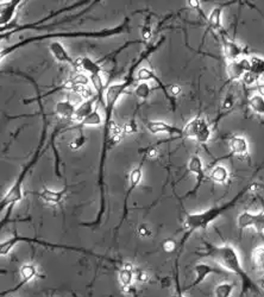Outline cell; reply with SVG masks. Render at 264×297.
Wrapping results in <instances>:
<instances>
[{"label": "cell", "mask_w": 264, "mask_h": 297, "mask_svg": "<svg viewBox=\"0 0 264 297\" xmlns=\"http://www.w3.org/2000/svg\"><path fill=\"white\" fill-rule=\"evenodd\" d=\"M235 1L226 2V4H220L217 7H214L211 11L209 16L207 18V27H206V33L209 31L215 32H223V27H221V14H223L224 7H227L229 5L233 4Z\"/></svg>", "instance_id": "ffe728a7"}, {"label": "cell", "mask_w": 264, "mask_h": 297, "mask_svg": "<svg viewBox=\"0 0 264 297\" xmlns=\"http://www.w3.org/2000/svg\"><path fill=\"white\" fill-rule=\"evenodd\" d=\"M68 191V187H65V188H62L61 191H51V189H48V188H44L42 192H37V193H33V194H36L37 197H39L42 198V200L47 202V203H50V204H59L61 203V201L63 200V198H65L66 193Z\"/></svg>", "instance_id": "44dd1931"}, {"label": "cell", "mask_w": 264, "mask_h": 297, "mask_svg": "<svg viewBox=\"0 0 264 297\" xmlns=\"http://www.w3.org/2000/svg\"><path fill=\"white\" fill-rule=\"evenodd\" d=\"M256 91L259 92V96L264 98V82H262V84H259L256 86Z\"/></svg>", "instance_id": "7dc6e473"}, {"label": "cell", "mask_w": 264, "mask_h": 297, "mask_svg": "<svg viewBox=\"0 0 264 297\" xmlns=\"http://www.w3.org/2000/svg\"><path fill=\"white\" fill-rule=\"evenodd\" d=\"M249 107H250L256 114H264V98H262L259 94H255L249 99L248 101Z\"/></svg>", "instance_id": "4dcf8cb0"}, {"label": "cell", "mask_w": 264, "mask_h": 297, "mask_svg": "<svg viewBox=\"0 0 264 297\" xmlns=\"http://www.w3.org/2000/svg\"><path fill=\"white\" fill-rule=\"evenodd\" d=\"M92 2L93 1H78V2H75V4H73V5L65 6V7L60 8V10H57V11H51L47 17L41 18V19H39V20L32 21V23H29V24H23V25H18L16 27H13V29H12L11 31H8V32H6V33H0V38H1V39L8 38L11 35H13V33H17V32H19V31H25V30H35L36 27L44 25V24H47V21H49L50 19H53L54 17L60 16V14H62L63 12L74 11L75 8L81 7V6H86L88 4L90 5V4H92Z\"/></svg>", "instance_id": "ba28073f"}, {"label": "cell", "mask_w": 264, "mask_h": 297, "mask_svg": "<svg viewBox=\"0 0 264 297\" xmlns=\"http://www.w3.org/2000/svg\"><path fill=\"white\" fill-rule=\"evenodd\" d=\"M235 283H220L215 287L214 297H231L235 290Z\"/></svg>", "instance_id": "d6a6232c"}, {"label": "cell", "mask_w": 264, "mask_h": 297, "mask_svg": "<svg viewBox=\"0 0 264 297\" xmlns=\"http://www.w3.org/2000/svg\"><path fill=\"white\" fill-rule=\"evenodd\" d=\"M248 72H250V60L247 59V57H242L241 60L230 62L226 67V84L242 80L243 76L247 74Z\"/></svg>", "instance_id": "7c38bea8"}, {"label": "cell", "mask_w": 264, "mask_h": 297, "mask_svg": "<svg viewBox=\"0 0 264 297\" xmlns=\"http://www.w3.org/2000/svg\"><path fill=\"white\" fill-rule=\"evenodd\" d=\"M135 278H137L139 282H147L149 277L144 270H137L135 272Z\"/></svg>", "instance_id": "ee69618b"}, {"label": "cell", "mask_w": 264, "mask_h": 297, "mask_svg": "<svg viewBox=\"0 0 264 297\" xmlns=\"http://www.w3.org/2000/svg\"><path fill=\"white\" fill-rule=\"evenodd\" d=\"M230 154L224 157L218 158L217 161L220 159H226L236 156V157H247L249 155V143L248 140L242 136H235L230 139Z\"/></svg>", "instance_id": "e0dca14e"}, {"label": "cell", "mask_w": 264, "mask_h": 297, "mask_svg": "<svg viewBox=\"0 0 264 297\" xmlns=\"http://www.w3.org/2000/svg\"><path fill=\"white\" fill-rule=\"evenodd\" d=\"M37 276V268H36L35 265L31 264V263H29V264H24L22 268H20V282L17 284L16 287L11 288V289H7V290H4V292H1V297H5V296H8L11 295V294L18 292V290H20L24 286H26V284L30 283L33 278Z\"/></svg>", "instance_id": "9a60e30c"}, {"label": "cell", "mask_w": 264, "mask_h": 297, "mask_svg": "<svg viewBox=\"0 0 264 297\" xmlns=\"http://www.w3.org/2000/svg\"><path fill=\"white\" fill-rule=\"evenodd\" d=\"M251 263L256 270L264 271V246H259L254 249L251 253Z\"/></svg>", "instance_id": "f546056e"}, {"label": "cell", "mask_w": 264, "mask_h": 297, "mask_svg": "<svg viewBox=\"0 0 264 297\" xmlns=\"http://www.w3.org/2000/svg\"><path fill=\"white\" fill-rule=\"evenodd\" d=\"M166 41V37H162L160 41H157L155 44L148 47L143 53L141 54V56L138 57L135 62L132 63V66L130 67L129 73L124 78L121 82L118 84L110 85L105 90V120L104 126H102V142H101V150H100V158H99V167H98V188H99V210L96 214L95 219L93 221L83 222L81 226L89 228H95L98 226L101 225L102 219H104V214L106 210V193H105V167H106V159H107V154L111 150V131L112 127L114 125L113 120V112L114 107H116L118 100L120 99L121 96L125 93V91L130 87L135 81V70L138 68V66L143 62L144 60L149 59L154 53H156L157 50L161 48V45L163 44Z\"/></svg>", "instance_id": "6da1fadb"}, {"label": "cell", "mask_w": 264, "mask_h": 297, "mask_svg": "<svg viewBox=\"0 0 264 297\" xmlns=\"http://www.w3.org/2000/svg\"><path fill=\"white\" fill-rule=\"evenodd\" d=\"M162 249L166 252H174L175 250L178 249V243L173 239H166L162 243Z\"/></svg>", "instance_id": "74e56055"}, {"label": "cell", "mask_w": 264, "mask_h": 297, "mask_svg": "<svg viewBox=\"0 0 264 297\" xmlns=\"http://www.w3.org/2000/svg\"><path fill=\"white\" fill-rule=\"evenodd\" d=\"M77 64L78 70L84 69L89 73L90 75H100L102 72L101 66L96 61L89 59V57H79V59H77Z\"/></svg>", "instance_id": "484cf974"}, {"label": "cell", "mask_w": 264, "mask_h": 297, "mask_svg": "<svg viewBox=\"0 0 264 297\" xmlns=\"http://www.w3.org/2000/svg\"><path fill=\"white\" fill-rule=\"evenodd\" d=\"M127 33H131V26H130V18L125 17L124 20L121 21L119 25H116L113 27H105V29L101 30H95V31H72V32H49L45 33V35H37L33 36V37H29L23 39V41L16 43V44H12L10 47H6L1 50V59L8 56L14 51L19 50L26 45L32 44L35 42L39 41H45V39H51V38H110L113 37V36H119V35H127Z\"/></svg>", "instance_id": "5b68a950"}, {"label": "cell", "mask_w": 264, "mask_h": 297, "mask_svg": "<svg viewBox=\"0 0 264 297\" xmlns=\"http://www.w3.org/2000/svg\"><path fill=\"white\" fill-rule=\"evenodd\" d=\"M129 292L132 294V295H133V297H138V295H137V290H136V289H135V288H133V287H131V288H130V290H129Z\"/></svg>", "instance_id": "681fc988"}, {"label": "cell", "mask_w": 264, "mask_h": 297, "mask_svg": "<svg viewBox=\"0 0 264 297\" xmlns=\"http://www.w3.org/2000/svg\"><path fill=\"white\" fill-rule=\"evenodd\" d=\"M261 78H259L257 75H255L254 73L251 72H248L247 74H245L244 76H243V84H244V86H253L255 84H257V81H259Z\"/></svg>", "instance_id": "ab89813d"}, {"label": "cell", "mask_w": 264, "mask_h": 297, "mask_svg": "<svg viewBox=\"0 0 264 297\" xmlns=\"http://www.w3.org/2000/svg\"><path fill=\"white\" fill-rule=\"evenodd\" d=\"M96 100H99L98 96H95V97L90 98V99L84 101L80 106L77 107V111H75L74 118L73 119L78 122H81L84 119H86L88 115H89L90 113L95 109V108H93V106H94V103H95Z\"/></svg>", "instance_id": "603a6c76"}, {"label": "cell", "mask_w": 264, "mask_h": 297, "mask_svg": "<svg viewBox=\"0 0 264 297\" xmlns=\"http://www.w3.org/2000/svg\"><path fill=\"white\" fill-rule=\"evenodd\" d=\"M194 272H195V278H194V281L189 286L183 288V292H188V290L200 286L211 274H225V271H224L223 269L215 268V266L206 264V263H199V264H196L194 266Z\"/></svg>", "instance_id": "8fae6325"}, {"label": "cell", "mask_w": 264, "mask_h": 297, "mask_svg": "<svg viewBox=\"0 0 264 297\" xmlns=\"http://www.w3.org/2000/svg\"><path fill=\"white\" fill-rule=\"evenodd\" d=\"M255 228L260 233H264V210L261 213H257L256 215V222H255Z\"/></svg>", "instance_id": "60d3db41"}, {"label": "cell", "mask_w": 264, "mask_h": 297, "mask_svg": "<svg viewBox=\"0 0 264 297\" xmlns=\"http://www.w3.org/2000/svg\"><path fill=\"white\" fill-rule=\"evenodd\" d=\"M19 243H29V244H37L41 245V246L44 247H49V249H60V250H67V251H74V252H79V253H84V255H88L95 257V258L99 259H105L108 260L111 263H121V262H117V260H113L111 258H107L105 256H100L98 253L93 252V251L83 249V247H77V246H71V245H61V244H53V243H48L45 240H41V239L37 238H30V237H22V235H13V237L6 239V240L1 241L0 244V255L1 256H7L8 253L11 252V250L16 246L17 244Z\"/></svg>", "instance_id": "8992f818"}, {"label": "cell", "mask_w": 264, "mask_h": 297, "mask_svg": "<svg viewBox=\"0 0 264 297\" xmlns=\"http://www.w3.org/2000/svg\"><path fill=\"white\" fill-rule=\"evenodd\" d=\"M187 2H188V5L190 6V7H192V8H195V10L198 11L199 13L201 14L202 17H205L204 12H202L201 7H200V1H196V0H189V1H187Z\"/></svg>", "instance_id": "f6af8a7d"}, {"label": "cell", "mask_w": 264, "mask_h": 297, "mask_svg": "<svg viewBox=\"0 0 264 297\" xmlns=\"http://www.w3.org/2000/svg\"><path fill=\"white\" fill-rule=\"evenodd\" d=\"M204 245L205 252L199 253V255L202 257H211V258H213L221 268L225 269L226 271L232 272L236 276H238V278L242 282V295L248 292H261L259 283H256V282L250 277V275L245 271V269L243 268L238 252H237V250L232 245L224 244L221 245V246H215V245L206 243V241Z\"/></svg>", "instance_id": "277c9868"}, {"label": "cell", "mask_w": 264, "mask_h": 297, "mask_svg": "<svg viewBox=\"0 0 264 297\" xmlns=\"http://www.w3.org/2000/svg\"><path fill=\"white\" fill-rule=\"evenodd\" d=\"M49 50L51 55L54 56L57 62L61 63H67L69 66H72L74 69H78V64H77V60H74L73 57L69 55L67 49L65 48V45L62 44L61 42H51L49 45Z\"/></svg>", "instance_id": "ac0fdd59"}, {"label": "cell", "mask_w": 264, "mask_h": 297, "mask_svg": "<svg viewBox=\"0 0 264 297\" xmlns=\"http://www.w3.org/2000/svg\"><path fill=\"white\" fill-rule=\"evenodd\" d=\"M183 293V288H181L180 280H178L177 263H175V297H184Z\"/></svg>", "instance_id": "f35d334b"}, {"label": "cell", "mask_w": 264, "mask_h": 297, "mask_svg": "<svg viewBox=\"0 0 264 297\" xmlns=\"http://www.w3.org/2000/svg\"><path fill=\"white\" fill-rule=\"evenodd\" d=\"M229 170L226 169L223 165H215V167L212 169L211 174H209V177L213 181L214 183H219V185H223L225 183L227 180H229Z\"/></svg>", "instance_id": "83f0119b"}, {"label": "cell", "mask_w": 264, "mask_h": 297, "mask_svg": "<svg viewBox=\"0 0 264 297\" xmlns=\"http://www.w3.org/2000/svg\"><path fill=\"white\" fill-rule=\"evenodd\" d=\"M36 94H37V97L33 98V99H30V100H24L23 103H25V105L26 103H31V102L38 103L39 113H41V117H42V132H41V137H39V143H38L37 148H36L35 154H33L32 157L29 159L28 163L24 165V168L19 173V175L17 176L16 182L13 183V186L8 189V192L6 193L4 197H2L1 201H0V209H1V212H5L6 210L5 216L1 220V228H4V226L6 225V223H8L11 221L12 210H13L14 206H16L18 202L23 198L24 181H25L26 176L29 175V173L31 171L32 168L37 164L39 158L42 157V154H43L44 146L47 145V132H48L47 117L48 115L45 114V112H44L43 103H42V100L43 99H42V94L39 93L38 87H37V90H36Z\"/></svg>", "instance_id": "7a4b0ae2"}, {"label": "cell", "mask_w": 264, "mask_h": 297, "mask_svg": "<svg viewBox=\"0 0 264 297\" xmlns=\"http://www.w3.org/2000/svg\"><path fill=\"white\" fill-rule=\"evenodd\" d=\"M147 128L153 134L167 133V134H169V136L174 137L175 139L183 138V128L175 126V125L167 124V122H165V121L150 120L147 122Z\"/></svg>", "instance_id": "4fadbf2b"}, {"label": "cell", "mask_w": 264, "mask_h": 297, "mask_svg": "<svg viewBox=\"0 0 264 297\" xmlns=\"http://www.w3.org/2000/svg\"><path fill=\"white\" fill-rule=\"evenodd\" d=\"M149 21H150V16H147L144 25L142 26V41L143 42L149 41V39L151 38V35H153V32H151L150 23H149Z\"/></svg>", "instance_id": "d590c367"}, {"label": "cell", "mask_w": 264, "mask_h": 297, "mask_svg": "<svg viewBox=\"0 0 264 297\" xmlns=\"http://www.w3.org/2000/svg\"><path fill=\"white\" fill-rule=\"evenodd\" d=\"M147 161V159L142 157V161L141 163L137 168H135L131 171V174H130V183H129V188H127L126 191V194H125V198H124V203H123V215H121L120 218V221L118 222V225L114 227V238L117 239V234H118V231H119V228L121 227V225H123L124 221H125L127 215H129V198H130V195L132 194V192L135 191L136 188H137L139 183H141L142 181V176H143V167H144V162Z\"/></svg>", "instance_id": "9c48e42d"}, {"label": "cell", "mask_w": 264, "mask_h": 297, "mask_svg": "<svg viewBox=\"0 0 264 297\" xmlns=\"http://www.w3.org/2000/svg\"><path fill=\"white\" fill-rule=\"evenodd\" d=\"M250 72L259 78L264 75V59L260 56H253L250 59Z\"/></svg>", "instance_id": "1f68e13d"}, {"label": "cell", "mask_w": 264, "mask_h": 297, "mask_svg": "<svg viewBox=\"0 0 264 297\" xmlns=\"http://www.w3.org/2000/svg\"><path fill=\"white\" fill-rule=\"evenodd\" d=\"M22 0H12V1H0V24L1 27L10 25L13 19L18 6L22 4Z\"/></svg>", "instance_id": "d6986e66"}, {"label": "cell", "mask_w": 264, "mask_h": 297, "mask_svg": "<svg viewBox=\"0 0 264 297\" xmlns=\"http://www.w3.org/2000/svg\"><path fill=\"white\" fill-rule=\"evenodd\" d=\"M102 122V119H101V115H100V113L98 111V107H95V109L90 113L89 115L86 119H84L81 122H78L75 126L73 127H69L68 130H79V132L80 131H83V128L85 126H98Z\"/></svg>", "instance_id": "4316f807"}, {"label": "cell", "mask_w": 264, "mask_h": 297, "mask_svg": "<svg viewBox=\"0 0 264 297\" xmlns=\"http://www.w3.org/2000/svg\"><path fill=\"white\" fill-rule=\"evenodd\" d=\"M221 44H223V51L224 56L227 62H235L237 60L242 59V55L244 54V49H243L241 45L237 44L236 42L230 41V39L226 38L225 33L221 32Z\"/></svg>", "instance_id": "2e32d148"}, {"label": "cell", "mask_w": 264, "mask_h": 297, "mask_svg": "<svg viewBox=\"0 0 264 297\" xmlns=\"http://www.w3.org/2000/svg\"><path fill=\"white\" fill-rule=\"evenodd\" d=\"M137 79L141 80V81H144V82L148 81V80H154V81L157 84V88H160V90L163 92L166 99L169 101V103H171L173 111H175V109H176V99H174V98L171 96L168 87H167V86L163 84L162 81H161V79L156 74H155L153 70L148 69V68H141L137 72Z\"/></svg>", "instance_id": "5bb4252c"}, {"label": "cell", "mask_w": 264, "mask_h": 297, "mask_svg": "<svg viewBox=\"0 0 264 297\" xmlns=\"http://www.w3.org/2000/svg\"><path fill=\"white\" fill-rule=\"evenodd\" d=\"M137 43H143V41H129V42L124 43V44L121 45L120 48H118L117 50H114V51H112V53L107 54V55H106V56L102 57V59H100V60L96 61V62H98L99 64H101L102 62H105L106 60H111L112 62H113V69H116L117 68V60L116 59H117L118 55H119L121 53V51L124 50V49H126L127 47H130V45L137 44Z\"/></svg>", "instance_id": "f1b7e54d"}, {"label": "cell", "mask_w": 264, "mask_h": 297, "mask_svg": "<svg viewBox=\"0 0 264 297\" xmlns=\"http://www.w3.org/2000/svg\"><path fill=\"white\" fill-rule=\"evenodd\" d=\"M212 131L211 126L208 125L207 120L201 115H198L194 119H192L186 126L183 127V138L194 139L199 144H207V142L211 139Z\"/></svg>", "instance_id": "52a82bcc"}, {"label": "cell", "mask_w": 264, "mask_h": 297, "mask_svg": "<svg viewBox=\"0 0 264 297\" xmlns=\"http://www.w3.org/2000/svg\"><path fill=\"white\" fill-rule=\"evenodd\" d=\"M123 128H124V134H133L137 132L138 126H137V122H136L135 115L131 118V120L127 121L126 124L124 125Z\"/></svg>", "instance_id": "8d00e7d4"}, {"label": "cell", "mask_w": 264, "mask_h": 297, "mask_svg": "<svg viewBox=\"0 0 264 297\" xmlns=\"http://www.w3.org/2000/svg\"><path fill=\"white\" fill-rule=\"evenodd\" d=\"M85 143H86V137H85L83 131H80V132H79V136L75 137V138L72 140L71 144H69V146H71L72 150H79L83 148Z\"/></svg>", "instance_id": "e575fe53"}, {"label": "cell", "mask_w": 264, "mask_h": 297, "mask_svg": "<svg viewBox=\"0 0 264 297\" xmlns=\"http://www.w3.org/2000/svg\"><path fill=\"white\" fill-rule=\"evenodd\" d=\"M68 124L67 122H59V124L56 125L55 128H54L53 133H51V137H50V140H49V145L53 148V151H54V156H55V174L59 177H61V173H60V165H61V159H60V155H59V151H57L56 146H55V140L57 138V136H59L60 132H62V131H67L69 127Z\"/></svg>", "instance_id": "7402d4cb"}, {"label": "cell", "mask_w": 264, "mask_h": 297, "mask_svg": "<svg viewBox=\"0 0 264 297\" xmlns=\"http://www.w3.org/2000/svg\"><path fill=\"white\" fill-rule=\"evenodd\" d=\"M262 79H263V80H264V75H263V76H262Z\"/></svg>", "instance_id": "f907efd6"}, {"label": "cell", "mask_w": 264, "mask_h": 297, "mask_svg": "<svg viewBox=\"0 0 264 297\" xmlns=\"http://www.w3.org/2000/svg\"><path fill=\"white\" fill-rule=\"evenodd\" d=\"M135 280V269L130 263H124L123 268L119 270V282L124 290H130L132 282Z\"/></svg>", "instance_id": "d4e9b609"}, {"label": "cell", "mask_w": 264, "mask_h": 297, "mask_svg": "<svg viewBox=\"0 0 264 297\" xmlns=\"http://www.w3.org/2000/svg\"><path fill=\"white\" fill-rule=\"evenodd\" d=\"M75 111H77V107L73 105L69 100L59 101L55 106V114L65 121L74 118Z\"/></svg>", "instance_id": "cb8c5ba5"}, {"label": "cell", "mask_w": 264, "mask_h": 297, "mask_svg": "<svg viewBox=\"0 0 264 297\" xmlns=\"http://www.w3.org/2000/svg\"><path fill=\"white\" fill-rule=\"evenodd\" d=\"M110 297H112V296H110Z\"/></svg>", "instance_id": "816d5d0a"}, {"label": "cell", "mask_w": 264, "mask_h": 297, "mask_svg": "<svg viewBox=\"0 0 264 297\" xmlns=\"http://www.w3.org/2000/svg\"><path fill=\"white\" fill-rule=\"evenodd\" d=\"M151 92H153V90H151L148 82H142V84H139L137 87L135 88L136 97L139 98V99H142V100H147L148 98L150 97Z\"/></svg>", "instance_id": "836d02e7"}, {"label": "cell", "mask_w": 264, "mask_h": 297, "mask_svg": "<svg viewBox=\"0 0 264 297\" xmlns=\"http://www.w3.org/2000/svg\"><path fill=\"white\" fill-rule=\"evenodd\" d=\"M233 106H235V99H233L232 94H229L226 97V99L224 100L223 106H221V111H230V109H232Z\"/></svg>", "instance_id": "b9f144b4"}, {"label": "cell", "mask_w": 264, "mask_h": 297, "mask_svg": "<svg viewBox=\"0 0 264 297\" xmlns=\"http://www.w3.org/2000/svg\"><path fill=\"white\" fill-rule=\"evenodd\" d=\"M187 168H188V171H189V173H192L195 175L196 185L194 186L193 189H190V191L188 192L186 195H184L183 198H187L189 197H194V195H196V193L199 192L200 187L204 185L205 181H206V173L204 169V163H202V159L200 158L198 155H193L192 157L189 158Z\"/></svg>", "instance_id": "30bf717a"}, {"label": "cell", "mask_w": 264, "mask_h": 297, "mask_svg": "<svg viewBox=\"0 0 264 297\" xmlns=\"http://www.w3.org/2000/svg\"><path fill=\"white\" fill-rule=\"evenodd\" d=\"M138 231H139V234H141L142 237H149V235L151 234L150 228L148 227V225H144V223H143V225L139 226Z\"/></svg>", "instance_id": "bcb514c9"}, {"label": "cell", "mask_w": 264, "mask_h": 297, "mask_svg": "<svg viewBox=\"0 0 264 297\" xmlns=\"http://www.w3.org/2000/svg\"><path fill=\"white\" fill-rule=\"evenodd\" d=\"M168 90H169V93H171V96L174 98V99H176V97L181 93V87L177 85H172L171 87H168Z\"/></svg>", "instance_id": "7bdbcfd3"}, {"label": "cell", "mask_w": 264, "mask_h": 297, "mask_svg": "<svg viewBox=\"0 0 264 297\" xmlns=\"http://www.w3.org/2000/svg\"><path fill=\"white\" fill-rule=\"evenodd\" d=\"M259 287H260V289L264 290V275H263L262 277L260 278V281H259Z\"/></svg>", "instance_id": "c3c4849f"}, {"label": "cell", "mask_w": 264, "mask_h": 297, "mask_svg": "<svg viewBox=\"0 0 264 297\" xmlns=\"http://www.w3.org/2000/svg\"><path fill=\"white\" fill-rule=\"evenodd\" d=\"M260 187V183L257 182H253L250 185H248L247 187L242 189L241 192H238L236 194V197H233L231 200L225 202V203L219 204V206H214L208 208V209L204 210V212H199V213H190L187 214L186 219H184V223H183V235H182L181 240L178 241V252H177V258H176V262L178 260V257L181 256L182 251H183L184 245H186L187 240L190 238L194 232L199 231V229H205L207 228L212 222L215 221L220 215H223L224 213L227 212L230 208H232L233 206H236L238 203V201L244 197L245 194H248L249 192L255 191Z\"/></svg>", "instance_id": "3957f363"}]
</instances>
